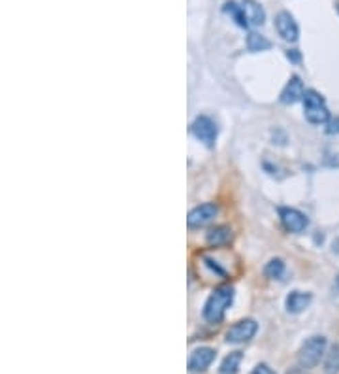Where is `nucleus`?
I'll return each instance as SVG.
<instances>
[{
	"instance_id": "17",
	"label": "nucleus",
	"mask_w": 339,
	"mask_h": 374,
	"mask_svg": "<svg viewBox=\"0 0 339 374\" xmlns=\"http://www.w3.org/2000/svg\"><path fill=\"white\" fill-rule=\"evenodd\" d=\"M264 274L269 280H281L282 274H285V261L276 257V259H269L268 265L264 266Z\"/></svg>"
},
{
	"instance_id": "16",
	"label": "nucleus",
	"mask_w": 339,
	"mask_h": 374,
	"mask_svg": "<svg viewBox=\"0 0 339 374\" xmlns=\"http://www.w3.org/2000/svg\"><path fill=\"white\" fill-rule=\"evenodd\" d=\"M271 48V42L268 38L262 37L258 32H251L247 37V50L253 51V53H258V51H268Z\"/></svg>"
},
{
	"instance_id": "4",
	"label": "nucleus",
	"mask_w": 339,
	"mask_h": 374,
	"mask_svg": "<svg viewBox=\"0 0 339 374\" xmlns=\"http://www.w3.org/2000/svg\"><path fill=\"white\" fill-rule=\"evenodd\" d=\"M191 132L202 144L207 146V148H213L215 142H217V137H219V127L209 115H198L196 119L192 121Z\"/></svg>"
},
{
	"instance_id": "15",
	"label": "nucleus",
	"mask_w": 339,
	"mask_h": 374,
	"mask_svg": "<svg viewBox=\"0 0 339 374\" xmlns=\"http://www.w3.org/2000/svg\"><path fill=\"white\" fill-rule=\"evenodd\" d=\"M241 361H243V353L241 352L228 353L225 360H223V363H220V374H238Z\"/></svg>"
},
{
	"instance_id": "10",
	"label": "nucleus",
	"mask_w": 339,
	"mask_h": 374,
	"mask_svg": "<svg viewBox=\"0 0 339 374\" xmlns=\"http://www.w3.org/2000/svg\"><path fill=\"white\" fill-rule=\"evenodd\" d=\"M304 95H305V87L304 81L300 79V76H290V79L287 81V86L282 87L281 97H279V101L281 104H296L298 101H304Z\"/></svg>"
},
{
	"instance_id": "24",
	"label": "nucleus",
	"mask_w": 339,
	"mask_h": 374,
	"mask_svg": "<svg viewBox=\"0 0 339 374\" xmlns=\"http://www.w3.org/2000/svg\"><path fill=\"white\" fill-rule=\"evenodd\" d=\"M333 288H336V291H339V274H338V278H336V284H333Z\"/></svg>"
},
{
	"instance_id": "25",
	"label": "nucleus",
	"mask_w": 339,
	"mask_h": 374,
	"mask_svg": "<svg viewBox=\"0 0 339 374\" xmlns=\"http://www.w3.org/2000/svg\"><path fill=\"white\" fill-rule=\"evenodd\" d=\"M336 8H338V14H339V0H338V4H336Z\"/></svg>"
},
{
	"instance_id": "9",
	"label": "nucleus",
	"mask_w": 339,
	"mask_h": 374,
	"mask_svg": "<svg viewBox=\"0 0 339 374\" xmlns=\"http://www.w3.org/2000/svg\"><path fill=\"white\" fill-rule=\"evenodd\" d=\"M215 355H217V352L213 348H207V346L196 348L191 353V357H189V371H192V373H204V371L212 367V363L215 361Z\"/></svg>"
},
{
	"instance_id": "14",
	"label": "nucleus",
	"mask_w": 339,
	"mask_h": 374,
	"mask_svg": "<svg viewBox=\"0 0 339 374\" xmlns=\"http://www.w3.org/2000/svg\"><path fill=\"white\" fill-rule=\"evenodd\" d=\"M223 12L230 15L234 21H236V25L241 27V29H247L249 27L247 17H245V14H243V8H241V4H238V2H234V0L226 2L225 6H223Z\"/></svg>"
},
{
	"instance_id": "3",
	"label": "nucleus",
	"mask_w": 339,
	"mask_h": 374,
	"mask_svg": "<svg viewBox=\"0 0 339 374\" xmlns=\"http://www.w3.org/2000/svg\"><path fill=\"white\" fill-rule=\"evenodd\" d=\"M326 338L322 335H315V337H311L305 340L302 348H300V352H298V363H300V367L304 368H315L320 363V360L325 357L326 353Z\"/></svg>"
},
{
	"instance_id": "20",
	"label": "nucleus",
	"mask_w": 339,
	"mask_h": 374,
	"mask_svg": "<svg viewBox=\"0 0 339 374\" xmlns=\"http://www.w3.org/2000/svg\"><path fill=\"white\" fill-rule=\"evenodd\" d=\"M251 374H277V373L269 367V365H266V363H260V365H256V367L253 368V373Z\"/></svg>"
},
{
	"instance_id": "11",
	"label": "nucleus",
	"mask_w": 339,
	"mask_h": 374,
	"mask_svg": "<svg viewBox=\"0 0 339 374\" xmlns=\"http://www.w3.org/2000/svg\"><path fill=\"white\" fill-rule=\"evenodd\" d=\"M241 8H243V14L247 17L249 27H262L266 21V12L264 6L256 0H241Z\"/></svg>"
},
{
	"instance_id": "8",
	"label": "nucleus",
	"mask_w": 339,
	"mask_h": 374,
	"mask_svg": "<svg viewBox=\"0 0 339 374\" xmlns=\"http://www.w3.org/2000/svg\"><path fill=\"white\" fill-rule=\"evenodd\" d=\"M276 30L277 35L287 42H298V38H300V27H298L294 15L285 10L276 15Z\"/></svg>"
},
{
	"instance_id": "5",
	"label": "nucleus",
	"mask_w": 339,
	"mask_h": 374,
	"mask_svg": "<svg viewBox=\"0 0 339 374\" xmlns=\"http://www.w3.org/2000/svg\"><path fill=\"white\" fill-rule=\"evenodd\" d=\"M219 214V204L217 202H204V204H198L189 212L187 216V225L189 229H200L204 225L212 224L213 219Z\"/></svg>"
},
{
	"instance_id": "7",
	"label": "nucleus",
	"mask_w": 339,
	"mask_h": 374,
	"mask_svg": "<svg viewBox=\"0 0 339 374\" xmlns=\"http://www.w3.org/2000/svg\"><path fill=\"white\" fill-rule=\"evenodd\" d=\"M256 331H258V324L254 319H249V317L241 319L226 331V342L228 344H243V342H249L256 335Z\"/></svg>"
},
{
	"instance_id": "18",
	"label": "nucleus",
	"mask_w": 339,
	"mask_h": 374,
	"mask_svg": "<svg viewBox=\"0 0 339 374\" xmlns=\"http://www.w3.org/2000/svg\"><path fill=\"white\" fill-rule=\"evenodd\" d=\"M325 374H339V344H333L326 353Z\"/></svg>"
},
{
	"instance_id": "6",
	"label": "nucleus",
	"mask_w": 339,
	"mask_h": 374,
	"mask_svg": "<svg viewBox=\"0 0 339 374\" xmlns=\"http://www.w3.org/2000/svg\"><path fill=\"white\" fill-rule=\"evenodd\" d=\"M279 219H281L282 229L294 233V235H300L309 227V217L305 216L304 212L290 208V206H281L279 208Z\"/></svg>"
},
{
	"instance_id": "2",
	"label": "nucleus",
	"mask_w": 339,
	"mask_h": 374,
	"mask_svg": "<svg viewBox=\"0 0 339 374\" xmlns=\"http://www.w3.org/2000/svg\"><path fill=\"white\" fill-rule=\"evenodd\" d=\"M304 112L305 119L311 125H326L330 121V110L326 106V101L322 95L315 89H307L304 95Z\"/></svg>"
},
{
	"instance_id": "21",
	"label": "nucleus",
	"mask_w": 339,
	"mask_h": 374,
	"mask_svg": "<svg viewBox=\"0 0 339 374\" xmlns=\"http://www.w3.org/2000/svg\"><path fill=\"white\" fill-rule=\"evenodd\" d=\"M326 125H328V127H326V132H328V135H339V117L330 119Z\"/></svg>"
},
{
	"instance_id": "22",
	"label": "nucleus",
	"mask_w": 339,
	"mask_h": 374,
	"mask_svg": "<svg viewBox=\"0 0 339 374\" xmlns=\"http://www.w3.org/2000/svg\"><path fill=\"white\" fill-rule=\"evenodd\" d=\"M287 59L290 63H300L302 61V53L298 50H287Z\"/></svg>"
},
{
	"instance_id": "19",
	"label": "nucleus",
	"mask_w": 339,
	"mask_h": 374,
	"mask_svg": "<svg viewBox=\"0 0 339 374\" xmlns=\"http://www.w3.org/2000/svg\"><path fill=\"white\" fill-rule=\"evenodd\" d=\"M204 263H205V266H209L215 274H219V276H223V278L226 276L225 268H220V266L217 265V261H213L212 257H204Z\"/></svg>"
},
{
	"instance_id": "13",
	"label": "nucleus",
	"mask_w": 339,
	"mask_h": 374,
	"mask_svg": "<svg viewBox=\"0 0 339 374\" xmlns=\"http://www.w3.org/2000/svg\"><path fill=\"white\" fill-rule=\"evenodd\" d=\"M313 301V295L311 293H304V291H290L287 301H285V306L289 310L290 314H300L304 312L307 306Z\"/></svg>"
},
{
	"instance_id": "1",
	"label": "nucleus",
	"mask_w": 339,
	"mask_h": 374,
	"mask_svg": "<svg viewBox=\"0 0 339 374\" xmlns=\"http://www.w3.org/2000/svg\"><path fill=\"white\" fill-rule=\"evenodd\" d=\"M236 289L230 284L219 286L212 291V295L207 297L204 304V317L209 324H220L226 316V310L232 306Z\"/></svg>"
},
{
	"instance_id": "23",
	"label": "nucleus",
	"mask_w": 339,
	"mask_h": 374,
	"mask_svg": "<svg viewBox=\"0 0 339 374\" xmlns=\"http://www.w3.org/2000/svg\"><path fill=\"white\" fill-rule=\"evenodd\" d=\"M305 371H307V368H304V367H294V368H290V371L287 374H307V373H305Z\"/></svg>"
},
{
	"instance_id": "12",
	"label": "nucleus",
	"mask_w": 339,
	"mask_h": 374,
	"mask_svg": "<svg viewBox=\"0 0 339 374\" xmlns=\"http://www.w3.org/2000/svg\"><path fill=\"white\" fill-rule=\"evenodd\" d=\"M230 240H232V229L228 225H215L205 235V242L212 248H223L230 244Z\"/></svg>"
}]
</instances>
